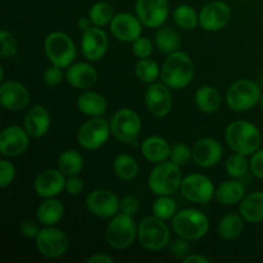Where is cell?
<instances>
[{"label": "cell", "instance_id": "obj_1", "mask_svg": "<svg viewBox=\"0 0 263 263\" xmlns=\"http://www.w3.org/2000/svg\"><path fill=\"white\" fill-rule=\"evenodd\" d=\"M195 68L189 54L182 50L174 51L164 59L161 68L162 82L170 89L181 90L192 84Z\"/></svg>", "mask_w": 263, "mask_h": 263}, {"label": "cell", "instance_id": "obj_2", "mask_svg": "<svg viewBox=\"0 0 263 263\" xmlns=\"http://www.w3.org/2000/svg\"><path fill=\"white\" fill-rule=\"evenodd\" d=\"M225 140L234 153L249 157L261 148L262 135L254 123L234 121L226 127Z\"/></svg>", "mask_w": 263, "mask_h": 263}, {"label": "cell", "instance_id": "obj_3", "mask_svg": "<svg viewBox=\"0 0 263 263\" xmlns=\"http://www.w3.org/2000/svg\"><path fill=\"white\" fill-rule=\"evenodd\" d=\"M172 230L177 236L189 241L200 240L210 231V220L202 211L185 208L172 218Z\"/></svg>", "mask_w": 263, "mask_h": 263}, {"label": "cell", "instance_id": "obj_4", "mask_svg": "<svg viewBox=\"0 0 263 263\" xmlns=\"http://www.w3.org/2000/svg\"><path fill=\"white\" fill-rule=\"evenodd\" d=\"M180 166L172 161H164L154 166L148 176V186L154 195H174L182 182Z\"/></svg>", "mask_w": 263, "mask_h": 263}, {"label": "cell", "instance_id": "obj_5", "mask_svg": "<svg viewBox=\"0 0 263 263\" xmlns=\"http://www.w3.org/2000/svg\"><path fill=\"white\" fill-rule=\"evenodd\" d=\"M138 240L146 251H163L171 243V231L164 220L148 216L138 225Z\"/></svg>", "mask_w": 263, "mask_h": 263}, {"label": "cell", "instance_id": "obj_6", "mask_svg": "<svg viewBox=\"0 0 263 263\" xmlns=\"http://www.w3.org/2000/svg\"><path fill=\"white\" fill-rule=\"evenodd\" d=\"M44 50L49 62L61 68H68L77 55V49L72 37L62 31H54L46 36Z\"/></svg>", "mask_w": 263, "mask_h": 263}, {"label": "cell", "instance_id": "obj_7", "mask_svg": "<svg viewBox=\"0 0 263 263\" xmlns=\"http://www.w3.org/2000/svg\"><path fill=\"white\" fill-rule=\"evenodd\" d=\"M138 239V225L133 216L120 212L110 218L105 229V240L113 249H126Z\"/></svg>", "mask_w": 263, "mask_h": 263}, {"label": "cell", "instance_id": "obj_8", "mask_svg": "<svg viewBox=\"0 0 263 263\" xmlns=\"http://www.w3.org/2000/svg\"><path fill=\"white\" fill-rule=\"evenodd\" d=\"M262 91L257 82L249 79L236 80L226 92V103L234 112H247L256 107L261 100Z\"/></svg>", "mask_w": 263, "mask_h": 263}, {"label": "cell", "instance_id": "obj_9", "mask_svg": "<svg viewBox=\"0 0 263 263\" xmlns=\"http://www.w3.org/2000/svg\"><path fill=\"white\" fill-rule=\"evenodd\" d=\"M141 118L136 110L122 108L117 110L110 121V131L116 140L123 144L134 143L141 133Z\"/></svg>", "mask_w": 263, "mask_h": 263}, {"label": "cell", "instance_id": "obj_10", "mask_svg": "<svg viewBox=\"0 0 263 263\" xmlns=\"http://www.w3.org/2000/svg\"><path fill=\"white\" fill-rule=\"evenodd\" d=\"M39 253L49 259L64 256L69 248V238L63 230L55 226H44L35 239Z\"/></svg>", "mask_w": 263, "mask_h": 263}, {"label": "cell", "instance_id": "obj_11", "mask_svg": "<svg viewBox=\"0 0 263 263\" xmlns=\"http://www.w3.org/2000/svg\"><path fill=\"white\" fill-rule=\"evenodd\" d=\"M110 123L103 117H91L82 123L77 133V143L86 151H97L105 145L109 139Z\"/></svg>", "mask_w": 263, "mask_h": 263}, {"label": "cell", "instance_id": "obj_12", "mask_svg": "<svg viewBox=\"0 0 263 263\" xmlns=\"http://www.w3.org/2000/svg\"><path fill=\"white\" fill-rule=\"evenodd\" d=\"M180 192L185 199L195 204H207L216 195L212 180L203 174H190L185 176Z\"/></svg>", "mask_w": 263, "mask_h": 263}, {"label": "cell", "instance_id": "obj_13", "mask_svg": "<svg viewBox=\"0 0 263 263\" xmlns=\"http://www.w3.org/2000/svg\"><path fill=\"white\" fill-rule=\"evenodd\" d=\"M121 199L107 189H95L86 195L85 205L91 215L100 218H112L120 213Z\"/></svg>", "mask_w": 263, "mask_h": 263}, {"label": "cell", "instance_id": "obj_14", "mask_svg": "<svg viewBox=\"0 0 263 263\" xmlns=\"http://www.w3.org/2000/svg\"><path fill=\"white\" fill-rule=\"evenodd\" d=\"M231 20V8L222 0L207 3L199 12V26L208 32H217Z\"/></svg>", "mask_w": 263, "mask_h": 263}, {"label": "cell", "instance_id": "obj_15", "mask_svg": "<svg viewBox=\"0 0 263 263\" xmlns=\"http://www.w3.org/2000/svg\"><path fill=\"white\" fill-rule=\"evenodd\" d=\"M135 12L145 27L159 28L168 18V0H136Z\"/></svg>", "mask_w": 263, "mask_h": 263}, {"label": "cell", "instance_id": "obj_16", "mask_svg": "<svg viewBox=\"0 0 263 263\" xmlns=\"http://www.w3.org/2000/svg\"><path fill=\"white\" fill-rule=\"evenodd\" d=\"M30 138L25 127L7 126L0 134V153L5 158H14L25 153L30 146Z\"/></svg>", "mask_w": 263, "mask_h": 263}, {"label": "cell", "instance_id": "obj_17", "mask_svg": "<svg viewBox=\"0 0 263 263\" xmlns=\"http://www.w3.org/2000/svg\"><path fill=\"white\" fill-rule=\"evenodd\" d=\"M145 105L152 116L166 117L172 109V95L164 82H153L145 91Z\"/></svg>", "mask_w": 263, "mask_h": 263}, {"label": "cell", "instance_id": "obj_18", "mask_svg": "<svg viewBox=\"0 0 263 263\" xmlns=\"http://www.w3.org/2000/svg\"><path fill=\"white\" fill-rule=\"evenodd\" d=\"M108 46H109L108 35L102 27L92 26L82 33V55L89 62H98L104 58L108 51Z\"/></svg>", "mask_w": 263, "mask_h": 263}, {"label": "cell", "instance_id": "obj_19", "mask_svg": "<svg viewBox=\"0 0 263 263\" xmlns=\"http://www.w3.org/2000/svg\"><path fill=\"white\" fill-rule=\"evenodd\" d=\"M143 23L138 15L131 13H118L113 17L109 25L112 35L122 43H134L138 40L143 32Z\"/></svg>", "mask_w": 263, "mask_h": 263}, {"label": "cell", "instance_id": "obj_20", "mask_svg": "<svg viewBox=\"0 0 263 263\" xmlns=\"http://www.w3.org/2000/svg\"><path fill=\"white\" fill-rule=\"evenodd\" d=\"M0 104L10 112H20L30 104L27 87L18 81H3L0 85Z\"/></svg>", "mask_w": 263, "mask_h": 263}, {"label": "cell", "instance_id": "obj_21", "mask_svg": "<svg viewBox=\"0 0 263 263\" xmlns=\"http://www.w3.org/2000/svg\"><path fill=\"white\" fill-rule=\"evenodd\" d=\"M67 176L59 168H48L36 176L33 187L39 197L54 198L66 189Z\"/></svg>", "mask_w": 263, "mask_h": 263}, {"label": "cell", "instance_id": "obj_22", "mask_svg": "<svg viewBox=\"0 0 263 263\" xmlns=\"http://www.w3.org/2000/svg\"><path fill=\"white\" fill-rule=\"evenodd\" d=\"M193 161L202 168H211L220 163L223 156V148L215 138H202L192 148Z\"/></svg>", "mask_w": 263, "mask_h": 263}, {"label": "cell", "instance_id": "obj_23", "mask_svg": "<svg viewBox=\"0 0 263 263\" xmlns=\"http://www.w3.org/2000/svg\"><path fill=\"white\" fill-rule=\"evenodd\" d=\"M50 113L44 105L35 104L28 108L23 121V127L33 139H40L48 134L50 128Z\"/></svg>", "mask_w": 263, "mask_h": 263}, {"label": "cell", "instance_id": "obj_24", "mask_svg": "<svg viewBox=\"0 0 263 263\" xmlns=\"http://www.w3.org/2000/svg\"><path fill=\"white\" fill-rule=\"evenodd\" d=\"M97 80V69L90 63H86V62L72 63L66 71V81L74 89H90V87L94 86Z\"/></svg>", "mask_w": 263, "mask_h": 263}, {"label": "cell", "instance_id": "obj_25", "mask_svg": "<svg viewBox=\"0 0 263 263\" xmlns=\"http://www.w3.org/2000/svg\"><path fill=\"white\" fill-rule=\"evenodd\" d=\"M141 154L148 162L153 164L167 161L171 154V145L164 138L158 135L148 136L141 143Z\"/></svg>", "mask_w": 263, "mask_h": 263}, {"label": "cell", "instance_id": "obj_26", "mask_svg": "<svg viewBox=\"0 0 263 263\" xmlns=\"http://www.w3.org/2000/svg\"><path fill=\"white\" fill-rule=\"evenodd\" d=\"M76 104L80 112L87 117H102L108 109L105 98L99 92L90 90H86L77 98Z\"/></svg>", "mask_w": 263, "mask_h": 263}, {"label": "cell", "instance_id": "obj_27", "mask_svg": "<svg viewBox=\"0 0 263 263\" xmlns=\"http://www.w3.org/2000/svg\"><path fill=\"white\" fill-rule=\"evenodd\" d=\"M239 213L248 223L263 222V192L249 193L239 203Z\"/></svg>", "mask_w": 263, "mask_h": 263}, {"label": "cell", "instance_id": "obj_28", "mask_svg": "<svg viewBox=\"0 0 263 263\" xmlns=\"http://www.w3.org/2000/svg\"><path fill=\"white\" fill-rule=\"evenodd\" d=\"M64 216V205L59 199L46 198L36 210V218L43 226H55Z\"/></svg>", "mask_w": 263, "mask_h": 263}, {"label": "cell", "instance_id": "obj_29", "mask_svg": "<svg viewBox=\"0 0 263 263\" xmlns=\"http://www.w3.org/2000/svg\"><path fill=\"white\" fill-rule=\"evenodd\" d=\"M246 195L247 192L243 182L238 181V179H234L222 182L216 189L215 198L222 205H235L239 204Z\"/></svg>", "mask_w": 263, "mask_h": 263}, {"label": "cell", "instance_id": "obj_30", "mask_svg": "<svg viewBox=\"0 0 263 263\" xmlns=\"http://www.w3.org/2000/svg\"><path fill=\"white\" fill-rule=\"evenodd\" d=\"M194 99L195 104L199 108L200 112L208 113V115L217 112L222 104V98H221L220 91L211 85L200 86L195 91Z\"/></svg>", "mask_w": 263, "mask_h": 263}, {"label": "cell", "instance_id": "obj_31", "mask_svg": "<svg viewBox=\"0 0 263 263\" xmlns=\"http://www.w3.org/2000/svg\"><path fill=\"white\" fill-rule=\"evenodd\" d=\"M246 220L240 213H228L220 220L217 226V233L223 240H235L243 234Z\"/></svg>", "mask_w": 263, "mask_h": 263}, {"label": "cell", "instance_id": "obj_32", "mask_svg": "<svg viewBox=\"0 0 263 263\" xmlns=\"http://www.w3.org/2000/svg\"><path fill=\"white\" fill-rule=\"evenodd\" d=\"M154 45L161 53L171 54L174 51L180 50L181 46V37L179 32L171 27H159L154 36Z\"/></svg>", "mask_w": 263, "mask_h": 263}, {"label": "cell", "instance_id": "obj_33", "mask_svg": "<svg viewBox=\"0 0 263 263\" xmlns=\"http://www.w3.org/2000/svg\"><path fill=\"white\" fill-rule=\"evenodd\" d=\"M57 163H58V168L68 177L81 174L85 162L81 153L73 149H67L63 153L59 154Z\"/></svg>", "mask_w": 263, "mask_h": 263}, {"label": "cell", "instance_id": "obj_34", "mask_svg": "<svg viewBox=\"0 0 263 263\" xmlns=\"http://www.w3.org/2000/svg\"><path fill=\"white\" fill-rule=\"evenodd\" d=\"M113 171L118 179L131 181L139 175V163L130 154H118L113 161Z\"/></svg>", "mask_w": 263, "mask_h": 263}, {"label": "cell", "instance_id": "obj_35", "mask_svg": "<svg viewBox=\"0 0 263 263\" xmlns=\"http://www.w3.org/2000/svg\"><path fill=\"white\" fill-rule=\"evenodd\" d=\"M174 22L181 30L192 31L199 25V13L189 4H180L174 10Z\"/></svg>", "mask_w": 263, "mask_h": 263}, {"label": "cell", "instance_id": "obj_36", "mask_svg": "<svg viewBox=\"0 0 263 263\" xmlns=\"http://www.w3.org/2000/svg\"><path fill=\"white\" fill-rule=\"evenodd\" d=\"M115 15V8L108 2L95 3L89 10L90 20H91L92 25L97 26V27L109 26Z\"/></svg>", "mask_w": 263, "mask_h": 263}, {"label": "cell", "instance_id": "obj_37", "mask_svg": "<svg viewBox=\"0 0 263 263\" xmlns=\"http://www.w3.org/2000/svg\"><path fill=\"white\" fill-rule=\"evenodd\" d=\"M135 74L143 84H153L161 76V68L153 59H139L135 66Z\"/></svg>", "mask_w": 263, "mask_h": 263}, {"label": "cell", "instance_id": "obj_38", "mask_svg": "<svg viewBox=\"0 0 263 263\" xmlns=\"http://www.w3.org/2000/svg\"><path fill=\"white\" fill-rule=\"evenodd\" d=\"M152 211H153V215L161 220H172L177 213V204L172 199L171 195H161L154 200Z\"/></svg>", "mask_w": 263, "mask_h": 263}, {"label": "cell", "instance_id": "obj_39", "mask_svg": "<svg viewBox=\"0 0 263 263\" xmlns=\"http://www.w3.org/2000/svg\"><path fill=\"white\" fill-rule=\"evenodd\" d=\"M251 170V162L247 159V156L240 153H234L226 161V172L233 179H241Z\"/></svg>", "mask_w": 263, "mask_h": 263}, {"label": "cell", "instance_id": "obj_40", "mask_svg": "<svg viewBox=\"0 0 263 263\" xmlns=\"http://www.w3.org/2000/svg\"><path fill=\"white\" fill-rule=\"evenodd\" d=\"M0 44H2V48H0V57L2 58H12L17 54L18 43L12 32L7 30H2V32H0Z\"/></svg>", "mask_w": 263, "mask_h": 263}, {"label": "cell", "instance_id": "obj_41", "mask_svg": "<svg viewBox=\"0 0 263 263\" xmlns=\"http://www.w3.org/2000/svg\"><path fill=\"white\" fill-rule=\"evenodd\" d=\"M193 159V151L184 143H176L171 145V154H170V161L176 163L177 166H185L187 162Z\"/></svg>", "mask_w": 263, "mask_h": 263}, {"label": "cell", "instance_id": "obj_42", "mask_svg": "<svg viewBox=\"0 0 263 263\" xmlns=\"http://www.w3.org/2000/svg\"><path fill=\"white\" fill-rule=\"evenodd\" d=\"M154 50V43L148 37H139L133 43V53L136 58H151Z\"/></svg>", "mask_w": 263, "mask_h": 263}, {"label": "cell", "instance_id": "obj_43", "mask_svg": "<svg viewBox=\"0 0 263 263\" xmlns=\"http://www.w3.org/2000/svg\"><path fill=\"white\" fill-rule=\"evenodd\" d=\"M15 175H17V170L12 161H8L7 158L2 159L0 161V186L3 189L9 186L14 181Z\"/></svg>", "mask_w": 263, "mask_h": 263}, {"label": "cell", "instance_id": "obj_44", "mask_svg": "<svg viewBox=\"0 0 263 263\" xmlns=\"http://www.w3.org/2000/svg\"><path fill=\"white\" fill-rule=\"evenodd\" d=\"M66 79V73H63V68L58 66L51 64L49 68L45 69L43 74V80L45 82L46 86L49 87H55L62 84V81Z\"/></svg>", "mask_w": 263, "mask_h": 263}, {"label": "cell", "instance_id": "obj_45", "mask_svg": "<svg viewBox=\"0 0 263 263\" xmlns=\"http://www.w3.org/2000/svg\"><path fill=\"white\" fill-rule=\"evenodd\" d=\"M170 253H171L172 257L177 259H184L187 254H190V244L189 240L184 238H177L175 240H171L168 246Z\"/></svg>", "mask_w": 263, "mask_h": 263}, {"label": "cell", "instance_id": "obj_46", "mask_svg": "<svg viewBox=\"0 0 263 263\" xmlns=\"http://www.w3.org/2000/svg\"><path fill=\"white\" fill-rule=\"evenodd\" d=\"M139 208H140V202L135 195H126L121 199L120 212L125 213V215L134 217L139 212Z\"/></svg>", "mask_w": 263, "mask_h": 263}, {"label": "cell", "instance_id": "obj_47", "mask_svg": "<svg viewBox=\"0 0 263 263\" xmlns=\"http://www.w3.org/2000/svg\"><path fill=\"white\" fill-rule=\"evenodd\" d=\"M41 223L39 222V220H32V218H27V220L23 221L21 223L20 231L25 238L27 239H36V236L39 235V233L41 231L40 229Z\"/></svg>", "mask_w": 263, "mask_h": 263}, {"label": "cell", "instance_id": "obj_48", "mask_svg": "<svg viewBox=\"0 0 263 263\" xmlns=\"http://www.w3.org/2000/svg\"><path fill=\"white\" fill-rule=\"evenodd\" d=\"M251 171L258 179L263 180V148H259L251 158Z\"/></svg>", "mask_w": 263, "mask_h": 263}, {"label": "cell", "instance_id": "obj_49", "mask_svg": "<svg viewBox=\"0 0 263 263\" xmlns=\"http://www.w3.org/2000/svg\"><path fill=\"white\" fill-rule=\"evenodd\" d=\"M66 190L69 195H79L84 190V181L79 175L76 176H68L66 181Z\"/></svg>", "mask_w": 263, "mask_h": 263}, {"label": "cell", "instance_id": "obj_50", "mask_svg": "<svg viewBox=\"0 0 263 263\" xmlns=\"http://www.w3.org/2000/svg\"><path fill=\"white\" fill-rule=\"evenodd\" d=\"M113 257L107 253H95L87 258V263H113Z\"/></svg>", "mask_w": 263, "mask_h": 263}, {"label": "cell", "instance_id": "obj_51", "mask_svg": "<svg viewBox=\"0 0 263 263\" xmlns=\"http://www.w3.org/2000/svg\"><path fill=\"white\" fill-rule=\"evenodd\" d=\"M211 259L207 258L203 254H194V253H190L182 259V263H210Z\"/></svg>", "mask_w": 263, "mask_h": 263}, {"label": "cell", "instance_id": "obj_52", "mask_svg": "<svg viewBox=\"0 0 263 263\" xmlns=\"http://www.w3.org/2000/svg\"><path fill=\"white\" fill-rule=\"evenodd\" d=\"M92 26L94 25H92V22H91V20H90L89 15H87V17H81L79 20V28L82 31V32L86 30H89V28L92 27Z\"/></svg>", "mask_w": 263, "mask_h": 263}, {"label": "cell", "instance_id": "obj_53", "mask_svg": "<svg viewBox=\"0 0 263 263\" xmlns=\"http://www.w3.org/2000/svg\"><path fill=\"white\" fill-rule=\"evenodd\" d=\"M259 105H261V108L263 110V91H262V95H261V100H259Z\"/></svg>", "mask_w": 263, "mask_h": 263}]
</instances>
